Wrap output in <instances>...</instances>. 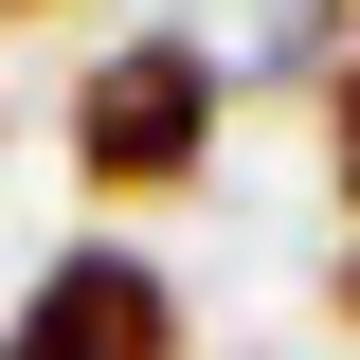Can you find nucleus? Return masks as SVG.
Masks as SVG:
<instances>
[{"mask_svg":"<svg viewBox=\"0 0 360 360\" xmlns=\"http://www.w3.org/2000/svg\"><path fill=\"white\" fill-rule=\"evenodd\" d=\"M217 127H234V72H217V37H180V18L108 37V54L72 72V108H54V144H72V198H108V217H162V198H198V180H217Z\"/></svg>","mask_w":360,"mask_h":360,"instance_id":"nucleus-1","label":"nucleus"},{"mask_svg":"<svg viewBox=\"0 0 360 360\" xmlns=\"http://www.w3.org/2000/svg\"><path fill=\"white\" fill-rule=\"evenodd\" d=\"M0 18H54V0H0Z\"/></svg>","mask_w":360,"mask_h":360,"instance_id":"nucleus-5","label":"nucleus"},{"mask_svg":"<svg viewBox=\"0 0 360 360\" xmlns=\"http://www.w3.org/2000/svg\"><path fill=\"white\" fill-rule=\"evenodd\" d=\"M0 360H198V307H180V270H162V252L72 234V252H37V270H18Z\"/></svg>","mask_w":360,"mask_h":360,"instance_id":"nucleus-2","label":"nucleus"},{"mask_svg":"<svg viewBox=\"0 0 360 360\" xmlns=\"http://www.w3.org/2000/svg\"><path fill=\"white\" fill-rule=\"evenodd\" d=\"M307 108H324V180H342V234H360V54L307 90Z\"/></svg>","mask_w":360,"mask_h":360,"instance_id":"nucleus-3","label":"nucleus"},{"mask_svg":"<svg viewBox=\"0 0 360 360\" xmlns=\"http://www.w3.org/2000/svg\"><path fill=\"white\" fill-rule=\"evenodd\" d=\"M324 324H360V234H342V252H324Z\"/></svg>","mask_w":360,"mask_h":360,"instance_id":"nucleus-4","label":"nucleus"}]
</instances>
